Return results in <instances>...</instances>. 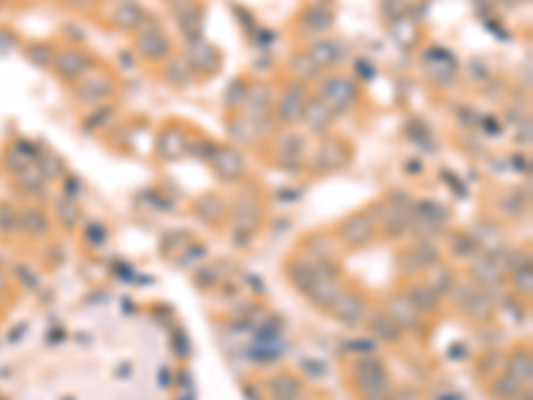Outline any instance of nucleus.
I'll use <instances>...</instances> for the list:
<instances>
[{
    "instance_id": "1",
    "label": "nucleus",
    "mask_w": 533,
    "mask_h": 400,
    "mask_svg": "<svg viewBox=\"0 0 533 400\" xmlns=\"http://www.w3.org/2000/svg\"><path fill=\"white\" fill-rule=\"evenodd\" d=\"M86 67H89V56H83L80 51H67L59 59V72L65 78H75V75L86 72Z\"/></svg>"
},
{
    "instance_id": "2",
    "label": "nucleus",
    "mask_w": 533,
    "mask_h": 400,
    "mask_svg": "<svg viewBox=\"0 0 533 400\" xmlns=\"http://www.w3.org/2000/svg\"><path fill=\"white\" fill-rule=\"evenodd\" d=\"M326 96L331 99L333 104H347L352 96H355V86H350L347 80H331V83H326Z\"/></svg>"
},
{
    "instance_id": "3",
    "label": "nucleus",
    "mask_w": 533,
    "mask_h": 400,
    "mask_svg": "<svg viewBox=\"0 0 533 400\" xmlns=\"http://www.w3.org/2000/svg\"><path fill=\"white\" fill-rule=\"evenodd\" d=\"M166 38H160V35H144L141 38V51H144V56H150V59H157V56H163L166 54Z\"/></svg>"
},
{
    "instance_id": "4",
    "label": "nucleus",
    "mask_w": 533,
    "mask_h": 400,
    "mask_svg": "<svg viewBox=\"0 0 533 400\" xmlns=\"http://www.w3.org/2000/svg\"><path fill=\"white\" fill-rule=\"evenodd\" d=\"M328 118H331V115H328V110H326L320 102H312L310 107H307V123H310L315 131H320V129L328 123Z\"/></svg>"
},
{
    "instance_id": "5",
    "label": "nucleus",
    "mask_w": 533,
    "mask_h": 400,
    "mask_svg": "<svg viewBox=\"0 0 533 400\" xmlns=\"http://www.w3.org/2000/svg\"><path fill=\"white\" fill-rule=\"evenodd\" d=\"M299 110H302V96H296V93L286 96V99H283V104H280L283 120H296V118H299Z\"/></svg>"
},
{
    "instance_id": "6",
    "label": "nucleus",
    "mask_w": 533,
    "mask_h": 400,
    "mask_svg": "<svg viewBox=\"0 0 533 400\" xmlns=\"http://www.w3.org/2000/svg\"><path fill=\"white\" fill-rule=\"evenodd\" d=\"M240 166H243V163H240V157L235 155V153H224L219 171H222V174L224 171H227V174H238V171H240Z\"/></svg>"
}]
</instances>
